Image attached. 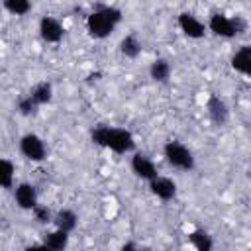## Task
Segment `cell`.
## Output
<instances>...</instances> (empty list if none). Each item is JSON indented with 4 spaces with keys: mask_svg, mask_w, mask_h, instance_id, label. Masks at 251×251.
<instances>
[{
    "mask_svg": "<svg viewBox=\"0 0 251 251\" xmlns=\"http://www.w3.org/2000/svg\"><path fill=\"white\" fill-rule=\"evenodd\" d=\"M122 20V12L114 6H104V4H96L94 6V12L88 14L86 18V29L92 37L96 39H104L108 37L116 24Z\"/></svg>",
    "mask_w": 251,
    "mask_h": 251,
    "instance_id": "cell-1",
    "label": "cell"
},
{
    "mask_svg": "<svg viewBox=\"0 0 251 251\" xmlns=\"http://www.w3.org/2000/svg\"><path fill=\"white\" fill-rule=\"evenodd\" d=\"M92 141L112 149L114 153H127L133 149L135 141L133 135L127 129L122 127H110V126H98L92 129Z\"/></svg>",
    "mask_w": 251,
    "mask_h": 251,
    "instance_id": "cell-2",
    "label": "cell"
},
{
    "mask_svg": "<svg viewBox=\"0 0 251 251\" xmlns=\"http://www.w3.org/2000/svg\"><path fill=\"white\" fill-rule=\"evenodd\" d=\"M165 157L173 167H176L180 171H190L194 167V157H192L190 149L178 141H169L165 145Z\"/></svg>",
    "mask_w": 251,
    "mask_h": 251,
    "instance_id": "cell-3",
    "label": "cell"
},
{
    "mask_svg": "<svg viewBox=\"0 0 251 251\" xmlns=\"http://www.w3.org/2000/svg\"><path fill=\"white\" fill-rule=\"evenodd\" d=\"M20 151L24 153V157H27L29 161H43L45 155H47V149H45V143L39 135L35 133H27L22 137L20 141Z\"/></svg>",
    "mask_w": 251,
    "mask_h": 251,
    "instance_id": "cell-4",
    "label": "cell"
},
{
    "mask_svg": "<svg viewBox=\"0 0 251 251\" xmlns=\"http://www.w3.org/2000/svg\"><path fill=\"white\" fill-rule=\"evenodd\" d=\"M39 33L47 43H59L63 39V25L51 16H43L39 22Z\"/></svg>",
    "mask_w": 251,
    "mask_h": 251,
    "instance_id": "cell-5",
    "label": "cell"
},
{
    "mask_svg": "<svg viewBox=\"0 0 251 251\" xmlns=\"http://www.w3.org/2000/svg\"><path fill=\"white\" fill-rule=\"evenodd\" d=\"M178 27L182 29L184 35H188V37H192V39H200V37H204V31H206L204 24H202L196 16L186 14V12L178 16Z\"/></svg>",
    "mask_w": 251,
    "mask_h": 251,
    "instance_id": "cell-6",
    "label": "cell"
},
{
    "mask_svg": "<svg viewBox=\"0 0 251 251\" xmlns=\"http://www.w3.org/2000/svg\"><path fill=\"white\" fill-rule=\"evenodd\" d=\"M206 108H208V116H210V120H212L214 124H218V126H224V124L227 122V118H229V110H227L226 102H224L220 96L212 94V96L208 98V104H206Z\"/></svg>",
    "mask_w": 251,
    "mask_h": 251,
    "instance_id": "cell-7",
    "label": "cell"
},
{
    "mask_svg": "<svg viewBox=\"0 0 251 251\" xmlns=\"http://www.w3.org/2000/svg\"><path fill=\"white\" fill-rule=\"evenodd\" d=\"M131 171L139 176V178H145V180H153L157 176V169L153 165L151 159H147L145 155L141 153H135L131 157Z\"/></svg>",
    "mask_w": 251,
    "mask_h": 251,
    "instance_id": "cell-8",
    "label": "cell"
},
{
    "mask_svg": "<svg viewBox=\"0 0 251 251\" xmlns=\"http://www.w3.org/2000/svg\"><path fill=\"white\" fill-rule=\"evenodd\" d=\"M151 184H149V188H151V192L157 196V198H161V200H171V198H175V194H176V184H175V180H171V178H167V176H155L153 180H149Z\"/></svg>",
    "mask_w": 251,
    "mask_h": 251,
    "instance_id": "cell-9",
    "label": "cell"
},
{
    "mask_svg": "<svg viewBox=\"0 0 251 251\" xmlns=\"http://www.w3.org/2000/svg\"><path fill=\"white\" fill-rule=\"evenodd\" d=\"M14 196H16L18 206L24 208V210H33L35 204H37V192H35V188H33L31 184H27V182L18 184Z\"/></svg>",
    "mask_w": 251,
    "mask_h": 251,
    "instance_id": "cell-10",
    "label": "cell"
},
{
    "mask_svg": "<svg viewBox=\"0 0 251 251\" xmlns=\"http://www.w3.org/2000/svg\"><path fill=\"white\" fill-rule=\"evenodd\" d=\"M210 29L216 33V35H222V37H233L235 35V27H233V20L224 16V14H214L210 18Z\"/></svg>",
    "mask_w": 251,
    "mask_h": 251,
    "instance_id": "cell-11",
    "label": "cell"
},
{
    "mask_svg": "<svg viewBox=\"0 0 251 251\" xmlns=\"http://www.w3.org/2000/svg\"><path fill=\"white\" fill-rule=\"evenodd\" d=\"M43 245L49 249V251H65L67 245H69V233L65 231H45L43 233Z\"/></svg>",
    "mask_w": 251,
    "mask_h": 251,
    "instance_id": "cell-12",
    "label": "cell"
},
{
    "mask_svg": "<svg viewBox=\"0 0 251 251\" xmlns=\"http://www.w3.org/2000/svg\"><path fill=\"white\" fill-rule=\"evenodd\" d=\"M53 224H55V227H57L59 231L71 233V231L76 227L78 218H76V214H75L73 210H59L57 216L53 218Z\"/></svg>",
    "mask_w": 251,
    "mask_h": 251,
    "instance_id": "cell-13",
    "label": "cell"
},
{
    "mask_svg": "<svg viewBox=\"0 0 251 251\" xmlns=\"http://www.w3.org/2000/svg\"><path fill=\"white\" fill-rule=\"evenodd\" d=\"M231 67L243 75H251V47L243 45L231 59Z\"/></svg>",
    "mask_w": 251,
    "mask_h": 251,
    "instance_id": "cell-14",
    "label": "cell"
},
{
    "mask_svg": "<svg viewBox=\"0 0 251 251\" xmlns=\"http://www.w3.org/2000/svg\"><path fill=\"white\" fill-rule=\"evenodd\" d=\"M120 51H122L124 57H127V59H135V57L141 53V41H139L133 33H129V35H126V37L122 39V43H120Z\"/></svg>",
    "mask_w": 251,
    "mask_h": 251,
    "instance_id": "cell-15",
    "label": "cell"
},
{
    "mask_svg": "<svg viewBox=\"0 0 251 251\" xmlns=\"http://www.w3.org/2000/svg\"><path fill=\"white\" fill-rule=\"evenodd\" d=\"M188 241L194 245L196 251H212V237L204 229H194L188 233Z\"/></svg>",
    "mask_w": 251,
    "mask_h": 251,
    "instance_id": "cell-16",
    "label": "cell"
},
{
    "mask_svg": "<svg viewBox=\"0 0 251 251\" xmlns=\"http://www.w3.org/2000/svg\"><path fill=\"white\" fill-rule=\"evenodd\" d=\"M149 75H151L153 80L165 82V80L171 76V65H169V61H165V59L153 61V63H151V69H149Z\"/></svg>",
    "mask_w": 251,
    "mask_h": 251,
    "instance_id": "cell-17",
    "label": "cell"
},
{
    "mask_svg": "<svg viewBox=\"0 0 251 251\" xmlns=\"http://www.w3.org/2000/svg\"><path fill=\"white\" fill-rule=\"evenodd\" d=\"M51 96H53V88H51L49 82H39V84H35L33 90L29 92V98H31L37 106L47 104V102L51 100Z\"/></svg>",
    "mask_w": 251,
    "mask_h": 251,
    "instance_id": "cell-18",
    "label": "cell"
},
{
    "mask_svg": "<svg viewBox=\"0 0 251 251\" xmlns=\"http://www.w3.org/2000/svg\"><path fill=\"white\" fill-rule=\"evenodd\" d=\"M14 182V165L8 159H0V186L10 188Z\"/></svg>",
    "mask_w": 251,
    "mask_h": 251,
    "instance_id": "cell-19",
    "label": "cell"
},
{
    "mask_svg": "<svg viewBox=\"0 0 251 251\" xmlns=\"http://www.w3.org/2000/svg\"><path fill=\"white\" fill-rule=\"evenodd\" d=\"M4 8L14 16H24V14H27L31 10V4L27 0H6Z\"/></svg>",
    "mask_w": 251,
    "mask_h": 251,
    "instance_id": "cell-20",
    "label": "cell"
},
{
    "mask_svg": "<svg viewBox=\"0 0 251 251\" xmlns=\"http://www.w3.org/2000/svg\"><path fill=\"white\" fill-rule=\"evenodd\" d=\"M33 212V218L37 224H49L53 222V216H51V210L47 206H41V204H35V208L31 210Z\"/></svg>",
    "mask_w": 251,
    "mask_h": 251,
    "instance_id": "cell-21",
    "label": "cell"
},
{
    "mask_svg": "<svg viewBox=\"0 0 251 251\" xmlns=\"http://www.w3.org/2000/svg\"><path fill=\"white\" fill-rule=\"evenodd\" d=\"M18 110H20L22 116H29V114H35L37 104H35L29 96H25V98H20V102H18Z\"/></svg>",
    "mask_w": 251,
    "mask_h": 251,
    "instance_id": "cell-22",
    "label": "cell"
},
{
    "mask_svg": "<svg viewBox=\"0 0 251 251\" xmlns=\"http://www.w3.org/2000/svg\"><path fill=\"white\" fill-rule=\"evenodd\" d=\"M122 251H137V245H135L133 241H127V243H124Z\"/></svg>",
    "mask_w": 251,
    "mask_h": 251,
    "instance_id": "cell-23",
    "label": "cell"
},
{
    "mask_svg": "<svg viewBox=\"0 0 251 251\" xmlns=\"http://www.w3.org/2000/svg\"><path fill=\"white\" fill-rule=\"evenodd\" d=\"M25 251H49V249L41 243V245H29V247H25Z\"/></svg>",
    "mask_w": 251,
    "mask_h": 251,
    "instance_id": "cell-24",
    "label": "cell"
},
{
    "mask_svg": "<svg viewBox=\"0 0 251 251\" xmlns=\"http://www.w3.org/2000/svg\"><path fill=\"white\" fill-rule=\"evenodd\" d=\"M137 251H151L149 247H137Z\"/></svg>",
    "mask_w": 251,
    "mask_h": 251,
    "instance_id": "cell-25",
    "label": "cell"
}]
</instances>
